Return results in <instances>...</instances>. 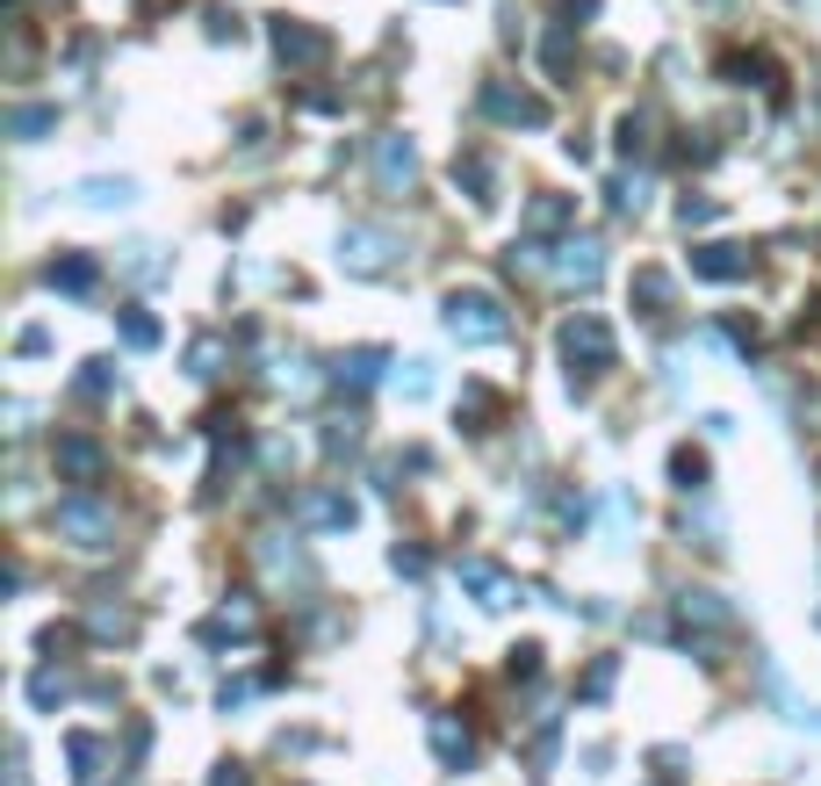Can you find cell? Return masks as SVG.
I'll return each mask as SVG.
<instances>
[{"label":"cell","instance_id":"cell-1","mask_svg":"<svg viewBox=\"0 0 821 786\" xmlns=\"http://www.w3.org/2000/svg\"><path fill=\"white\" fill-rule=\"evenodd\" d=\"M447 333L462 339V347H490V339L512 333V317H505V303L490 289H454L447 297Z\"/></svg>","mask_w":821,"mask_h":786},{"label":"cell","instance_id":"cell-21","mask_svg":"<svg viewBox=\"0 0 821 786\" xmlns=\"http://www.w3.org/2000/svg\"><path fill=\"white\" fill-rule=\"evenodd\" d=\"M108 383H116V375H108V361H86V375H80V390H86V397H102Z\"/></svg>","mask_w":821,"mask_h":786},{"label":"cell","instance_id":"cell-7","mask_svg":"<svg viewBox=\"0 0 821 786\" xmlns=\"http://www.w3.org/2000/svg\"><path fill=\"white\" fill-rule=\"evenodd\" d=\"M483 108H490L497 123H547V102H533V94H512V88H490V94H483Z\"/></svg>","mask_w":821,"mask_h":786},{"label":"cell","instance_id":"cell-23","mask_svg":"<svg viewBox=\"0 0 821 786\" xmlns=\"http://www.w3.org/2000/svg\"><path fill=\"white\" fill-rule=\"evenodd\" d=\"M605 685H613V664H591V679H583V700H599Z\"/></svg>","mask_w":821,"mask_h":786},{"label":"cell","instance_id":"cell-14","mask_svg":"<svg viewBox=\"0 0 821 786\" xmlns=\"http://www.w3.org/2000/svg\"><path fill=\"white\" fill-rule=\"evenodd\" d=\"M86 203H94V210H108V203H116V210H123V203H137V188H130V181H86Z\"/></svg>","mask_w":821,"mask_h":786},{"label":"cell","instance_id":"cell-22","mask_svg":"<svg viewBox=\"0 0 821 786\" xmlns=\"http://www.w3.org/2000/svg\"><path fill=\"white\" fill-rule=\"evenodd\" d=\"M563 217H569L563 203H533V231H555V224H563Z\"/></svg>","mask_w":821,"mask_h":786},{"label":"cell","instance_id":"cell-2","mask_svg":"<svg viewBox=\"0 0 821 786\" xmlns=\"http://www.w3.org/2000/svg\"><path fill=\"white\" fill-rule=\"evenodd\" d=\"M563 361H569V375H605L613 368V333H605V317H591V311H577L563 325Z\"/></svg>","mask_w":821,"mask_h":786},{"label":"cell","instance_id":"cell-4","mask_svg":"<svg viewBox=\"0 0 821 786\" xmlns=\"http://www.w3.org/2000/svg\"><path fill=\"white\" fill-rule=\"evenodd\" d=\"M274 51H281V66H317L332 44L317 30H303V22H281V30H274Z\"/></svg>","mask_w":821,"mask_h":786},{"label":"cell","instance_id":"cell-12","mask_svg":"<svg viewBox=\"0 0 821 786\" xmlns=\"http://www.w3.org/2000/svg\"><path fill=\"white\" fill-rule=\"evenodd\" d=\"M462 577L483 592V606H505V592H512V585H505V577H497L490 563H462Z\"/></svg>","mask_w":821,"mask_h":786},{"label":"cell","instance_id":"cell-8","mask_svg":"<svg viewBox=\"0 0 821 786\" xmlns=\"http://www.w3.org/2000/svg\"><path fill=\"white\" fill-rule=\"evenodd\" d=\"M375 166H382V181H390V188H410V181H418V159H410L404 138H382V145H375Z\"/></svg>","mask_w":821,"mask_h":786},{"label":"cell","instance_id":"cell-17","mask_svg":"<svg viewBox=\"0 0 821 786\" xmlns=\"http://www.w3.org/2000/svg\"><path fill=\"white\" fill-rule=\"evenodd\" d=\"M123 339H130V347H159V325L144 311H123Z\"/></svg>","mask_w":821,"mask_h":786},{"label":"cell","instance_id":"cell-3","mask_svg":"<svg viewBox=\"0 0 821 786\" xmlns=\"http://www.w3.org/2000/svg\"><path fill=\"white\" fill-rule=\"evenodd\" d=\"M58 534H72L80 548H108V534H116V512L94 506V498H66V506H58Z\"/></svg>","mask_w":821,"mask_h":786},{"label":"cell","instance_id":"cell-19","mask_svg":"<svg viewBox=\"0 0 821 786\" xmlns=\"http://www.w3.org/2000/svg\"><path fill=\"white\" fill-rule=\"evenodd\" d=\"M454 181H469V188H476V203H490V159H469V166H454Z\"/></svg>","mask_w":821,"mask_h":786},{"label":"cell","instance_id":"cell-15","mask_svg":"<svg viewBox=\"0 0 821 786\" xmlns=\"http://www.w3.org/2000/svg\"><path fill=\"white\" fill-rule=\"evenodd\" d=\"M346 261L354 267H382V239L375 231H346Z\"/></svg>","mask_w":821,"mask_h":786},{"label":"cell","instance_id":"cell-16","mask_svg":"<svg viewBox=\"0 0 821 786\" xmlns=\"http://www.w3.org/2000/svg\"><path fill=\"white\" fill-rule=\"evenodd\" d=\"M375 368H382V354L360 347V354H346V361H339V375H346V383H375Z\"/></svg>","mask_w":821,"mask_h":786},{"label":"cell","instance_id":"cell-10","mask_svg":"<svg viewBox=\"0 0 821 786\" xmlns=\"http://www.w3.org/2000/svg\"><path fill=\"white\" fill-rule=\"evenodd\" d=\"M432 751L447 758V765H469V758H476V743H469V729H454V721H432Z\"/></svg>","mask_w":821,"mask_h":786},{"label":"cell","instance_id":"cell-20","mask_svg":"<svg viewBox=\"0 0 821 786\" xmlns=\"http://www.w3.org/2000/svg\"><path fill=\"white\" fill-rule=\"evenodd\" d=\"M396 390H404V397H426V390H432V375H426V361H410V375H396Z\"/></svg>","mask_w":821,"mask_h":786},{"label":"cell","instance_id":"cell-18","mask_svg":"<svg viewBox=\"0 0 821 786\" xmlns=\"http://www.w3.org/2000/svg\"><path fill=\"white\" fill-rule=\"evenodd\" d=\"M634 289H641V303H649V317H663V303H670V281L656 275V267H649V275H641V281H634Z\"/></svg>","mask_w":821,"mask_h":786},{"label":"cell","instance_id":"cell-24","mask_svg":"<svg viewBox=\"0 0 821 786\" xmlns=\"http://www.w3.org/2000/svg\"><path fill=\"white\" fill-rule=\"evenodd\" d=\"M217 786H253V779H245L239 765H223V772H217Z\"/></svg>","mask_w":821,"mask_h":786},{"label":"cell","instance_id":"cell-11","mask_svg":"<svg viewBox=\"0 0 821 786\" xmlns=\"http://www.w3.org/2000/svg\"><path fill=\"white\" fill-rule=\"evenodd\" d=\"M51 289H66V297H86V289H94V261H51Z\"/></svg>","mask_w":821,"mask_h":786},{"label":"cell","instance_id":"cell-9","mask_svg":"<svg viewBox=\"0 0 821 786\" xmlns=\"http://www.w3.org/2000/svg\"><path fill=\"white\" fill-rule=\"evenodd\" d=\"M58 470H66L72 484H94V476H102V448H94V440H58Z\"/></svg>","mask_w":821,"mask_h":786},{"label":"cell","instance_id":"cell-13","mask_svg":"<svg viewBox=\"0 0 821 786\" xmlns=\"http://www.w3.org/2000/svg\"><path fill=\"white\" fill-rule=\"evenodd\" d=\"M51 123H58V108H15V116H8V130H15L22 145H30V138H44Z\"/></svg>","mask_w":821,"mask_h":786},{"label":"cell","instance_id":"cell-6","mask_svg":"<svg viewBox=\"0 0 821 786\" xmlns=\"http://www.w3.org/2000/svg\"><path fill=\"white\" fill-rule=\"evenodd\" d=\"M692 267H699L706 281H736V275H750V253H742V245H699Z\"/></svg>","mask_w":821,"mask_h":786},{"label":"cell","instance_id":"cell-5","mask_svg":"<svg viewBox=\"0 0 821 786\" xmlns=\"http://www.w3.org/2000/svg\"><path fill=\"white\" fill-rule=\"evenodd\" d=\"M555 275H563V281H599L605 275V245L599 239H569L563 261H555Z\"/></svg>","mask_w":821,"mask_h":786}]
</instances>
